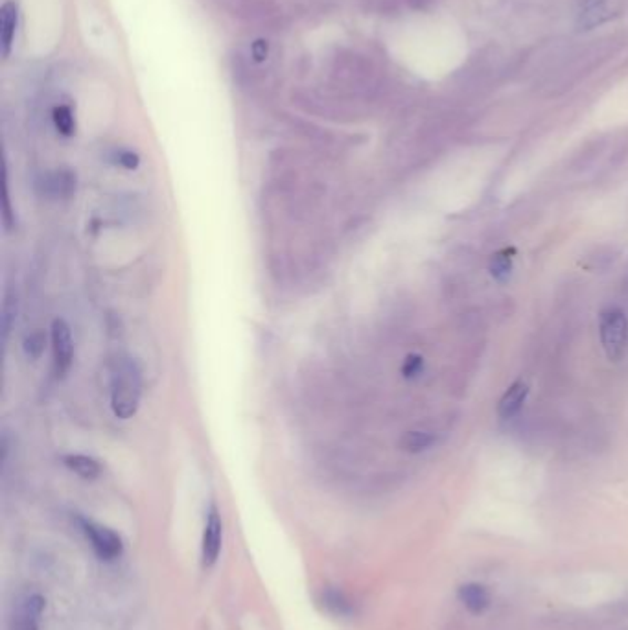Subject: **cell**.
<instances>
[{
	"label": "cell",
	"mask_w": 628,
	"mask_h": 630,
	"mask_svg": "<svg viewBox=\"0 0 628 630\" xmlns=\"http://www.w3.org/2000/svg\"><path fill=\"white\" fill-rule=\"evenodd\" d=\"M46 606V599L34 592L26 594L15 608L14 630H41V617Z\"/></svg>",
	"instance_id": "cell-6"
},
{
	"label": "cell",
	"mask_w": 628,
	"mask_h": 630,
	"mask_svg": "<svg viewBox=\"0 0 628 630\" xmlns=\"http://www.w3.org/2000/svg\"><path fill=\"white\" fill-rule=\"evenodd\" d=\"M458 601L472 615H481L490 608L492 597H490V592L485 584L470 581V583H465L458 588Z\"/></svg>",
	"instance_id": "cell-8"
},
{
	"label": "cell",
	"mask_w": 628,
	"mask_h": 630,
	"mask_svg": "<svg viewBox=\"0 0 628 630\" xmlns=\"http://www.w3.org/2000/svg\"><path fill=\"white\" fill-rule=\"evenodd\" d=\"M81 531L85 534V538L88 540V544H91L95 555L104 561V563H115L117 559L122 557L124 553V542L122 538L117 531L93 522V520H79Z\"/></svg>",
	"instance_id": "cell-3"
},
{
	"label": "cell",
	"mask_w": 628,
	"mask_h": 630,
	"mask_svg": "<svg viewBox=\"0 0 628 630\" xmlns=\"http://www.w3.org/2000/svg\"><path fill=\"white\" fill-rule=\"evenodd\" d=\"M142 397V378L139 366L129 357L120 359L115 366L111 378V409L115 417L128 420L131 418Z\"/></svg>",
	"instance_id": "cell-1"
},
{
	"label": "cell",
	"mask_w": 628,
	"mask_h": 630,
	"mask_svg": "<svg viewBox=\"0 0 628 630\" xmlns=\"http://www.w3.org/2000/svg\"><path fill=\"white\" fill-rule=\"evenodd\" d=\"M52 354H54V367L57 377H65L72 366L74 359V339L70 326L63 319H54L52 323Z\"/></svg>",
	"instance_id": "cell-5"
},
{
	"label": "cell",
	"mask_w": 628,
	"mask_h": 630,
	"mask_svg": "<svg viewBox=\"0 0 628 630\" xmlns=\"http://www.w3.org/2000/svg\"><path fill=\"white\" fill-rule=\"evenodd\" d=\"M46 187L50 191H54L56 196H70L76 189V179L68 171H57V173L50 175Z\"/></svg>",
	"instance_id": "cell-16"
},
{
	"label": "cell",
	"mask_w": 628,
	"mask_h": 630,
	"mask_svg": "<svg viewBox=\"0 0 628 630\" xmlns=\"http://www.w3.org/2000/svg\"><path fill=\"white\" fill-rule=\"evenodd\" d=\"M424 371V357L418 356V354H409L406 357V362L402 366V375L404 378L407 380H413V378H418Z\"/></svg>",
	"instance_id": "cell-17"
},
{
	"label": "cell",
	"mask_w": 628,
	"mask_h": 630,
	"mask_svg": "<svg viewBox=\"0 0 628 630\" xmlns=\"http://www.w3.org/2000/svg\"><path fill=\"white\" fill-rule=\"evenodd\" d=\"M577 26L579 30H592L601 26L613 17L610 0H577Z\"/></svg>",
	"instance_id": "cell-7"
},
{
	"label": "cell",
	"mask_w": 628,
	"mask_h": 630,
	"mask_svg": "<svg viewBox=\"0 0 628 630\" xmlns=\"http://www.w3.org/2000/svg\"><path fill=\"white\" fill-rule=\"evenodd\" d=\"M52 120L56 129L63 135V137H72L76 131V120L72 115V109L68 106H57L52 113Z\"/></svg>",
	"instance_id": "cell-15"
},
{
	"label": "cell",
	"mask_w": 628,
	"mask_h": 630,
	"mask_svg": "<svg viewBox=\"0 0 628 630\" xmlns=\"http://www.w3.org/2000/svg\"><path fill=\"white\" fill-rule=\"evenodd\" d=\"M43 345H45L43 336H41V334H34V336H30V339L26 341V350H28V354H30L32 357H37V356L41 354V350H43Z\"/></svg>",
	"instance_id": "cell-20"
},
{
	"label": "cell",
	"mask_w": 628,
	"mask_h": 630,
	"mask_svg": "<svg viewBox=\"0 0 628 630\" xmlns=\"http://www.w3.org/2000/svg\"><path fill=\"white\" fill-rule=\"evenodd\" d=\"M15 312H17V299H15V295L8 294L5 299V306H3V337H5V341L8 339V332L12 326V319L15 317Z\"/></svg>",
	"instance_id": "cell-18"
},
{
	"label": "cell",
	"mask_w": 628,
	"mask_h": 630,
	"mask_svg": "<svg viewBox=\"0 0 628 630\" xmlns=\"http://www.w3.org/2000/svg\"><path fill=\"white\" fill-rule=\"evenodd\" d=\"M601 345L610 362H619L628 345V317L617 306H608L599 315Z\"/></svg>",
	"instance_id": "cell-2"
},
{
	"label": "cell",
	"mask_w": 628,
	"mask_h": 630,
	"mask_svg": "<svg viewBox=\"0 0 628 630\" xmlns=\"http://www.w3.org/2000/svg\"><path fill=\"white\" fill-rule=\"evenodd\" d=\"M433 442H435L433 437L426 431H407L402 437L400 446L409 454H420V452H424V449H427Z\"/></svg>",
	"instance_id": "cell-14"
},
{
	"label": "cell",
	"mask_w": 628,
	"mask_h": 630,
	"mask_svg": "<svg viewBox=\"0 0 628 630\" xmlns=\"http://www.w3.org/2000/svg\"><path fill=\"white\" fill-rule=\"evenodd\" d=\"M117 162L126 168V170H135L139 164H140V159L135 151H129V150H122L117 153Z\"/></svg>",
	"instance_id": "cell-19"
},
{
	"label": "cell",
	"mask_w": 628,
	"mask_h": 630,
	"mask_svg": "<svg viewBox=\"0 0 628 630\" xmlns=\"http://www.w3.org/2000/svg\"><path fill=\"white\" fill-rule=\"evenodd\" d=\"M527 395H529V386H527L523 380L514 382V384L505 391V395L501 397V400H499V404H498V415H499V418L509 420V418L516 417V415L521 411Z\"/></svg>",
	"instance_id": "cell-9"
},
{
	"label": "cell",
	"mask_w": 628,
	"mask_h": 630,
	"mask_svg": "<svg viewBox=\"0 0 628 630\" xmlns=\"http://www.w3.org/2000/svg\"><path fill=\"white\" fill-rule=\"evenodd\" d=\"M321 604L326 608V612L337 617H350L355 612L354 603L346 597V594L334 586H326L321 592Z\"/></svg>",
	"instance_id": "cell-11"
},
{
	"label": "cell",
	"mask_w": 628,
	"mask_h": 630,
	"mask_svg": "<svg viewBox=\"0 0 628 630\" xmlns=\"http://www.w3.org/2000/svg\"><path fill=\"white\" fill-rule=\"evenodd\" d=\"M221 542H223V523L218 507L212 503L203 529V540H201V564L203 568H212L220 555H221Z\"/></svg>",
	"instance_id": "cell-4"
},
{
	"label": "cell",
	"mask_w": 628,
	"mask_h": 630,
	"mask_svg": "<svg viewBox=\"0 0 628 630\" xmlns=\"http://www.w3.org/2000/svg\"><path fill=\"white\" fill-rule=\"evenodd\" d=\"M17 23H19V6L17 3H14V0H8V3L3 6V14H0V41H3L5 57H8L12 52Z\"/></svg>",
	"instance_id": "cell-10"
},
{
	"label": "cell",
	"mask_w": 628,
	"mask_h": 630,
	"mask_svg": "<svg viewBox=\"0 0 628 630\" xmlns=\"http://www.w3.org/2000/svg\"><path fill=\"white\" fill-rule=\"evenodd\" d=\"M512 253L514 249H501L490 258V274L498 283L509 281L512 274Z\"/></svg>",
	"instance_id": "cell-13"
},
{
	"label": "cell",
	"mask_w": 628,
	"mask_h": 630,
	"mask_svg": "<svg viewBox=\"0 0 628 630\" xmlns=\"http://www.w3.org/2000/svg\"><path fill=\"white\" fill-rule=\"evenodd\" d=\"M63 461H65L67 469H70V470H72L74 474H77L81 480L93 481V480H97V478L102 474L100 463H98L97 460H93V458L83 456V454L67 456Z\"/></svg>",
	"instance_id": "cell-12"
},
{
	"label": "cell",
	"mask_w": 628,
	"mask_h": 630,
	"mask_svg": "<svg viewBox=\"0 0 628 630\" xmlns=\"http://www.w3.org/2000/svg\"><path fill=\"white\" fill-rule=\"evenodd\" d=\"M252 54H254V57H256L258 61H262V59L265 57V54H267V45H265L263 41H258V43L252 46Z\"/></svg>",
	"instance_id": "cell-21"
}]
</instances>
